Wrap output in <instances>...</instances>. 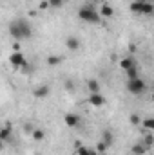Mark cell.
<instances>
[{
    "mask_svg": "<svg viewBox=\"0 0 154 155\" xmlns=\"http://www.w3.org/2000/svg\"><path fill=\"white\" fill-rule=\"evenodd\" d=\"M87 103H89L91 107H94V108H100V107H103L107 101H105V97L102 96V92H98V94H89Z\"/></svg>",
    "mask_w": 154,
    "mask_h": 155,
    "instance_id": "8992f818",
    "label": "cell"
},
{
    "mask_svg": "<svg viewBox=\"0 0 154 155\" xmlns=\"http://www.w3.org/2000/svg\"><path fill=\"white\" fill-rule=\"evenodd\" d=\"M9 135H11V123H5V124L2 126V130H0V139H2V141H7Z\"/></svg>",
    "mask_w": 154,
    "mask_h": 155,
    "instance_id": "4fadbf2b",
    "label": "cell"
},
{
    "mask_svg": "<svg viewBox=\"0 0 154 155\" xmlns=\"http://www.w3.org/2000/svg\"><path fill=\"white\" fill-rule=\"evenodd\" d=\"M129 9L132 13H142V15H152L154 13V4L147 2V0H138V2H132L129 5Z\"/></svg>",
    "mask_w": 154,
    "mask_h": 155,
    "instance_id": "3957f363",
    "label": "cell"
},
{
    "mask_svg": "<svg viewBox=\"0 0 154 155\" xmlns=\"http://www.w3.org/2000/svg\"><path fill=\"white\" fill-rule=\"evenodd\" d=\"M31 137H33L37 143H40V141H44L45 134H44V130H33V132H31Z\"/></svg>",
    "mask_w": 154,
    "mask_h": 155,
    "instance_id": "d6986e66",
    "label": "cell"
},
{
    "mask_svg": "<svg viewBox=\"0 0 154 155\" xmlns=\"http://www.w3.org/2000/svg\"><path fill=\"white\" fill-rule=\"evenodd\" d=\"M65 87H67V88H75V85H73V81H65Z\"/></svg>",
    "mask_w": 154,
    "mask_h": 155,
    "instance_id": "4316f807",
    "label": "cell"
},
{
    "mask_svg": "<svg viewBox=\"0 0 154 155\" xmlns=\"http://www.w3.org/2000/svg\"><path fill=\"white\" fill-rule=\"evenodd\" d=\"M65 45H67L69 51H78V49H80V41H78V38H75V36H69V38L65 40Z\"/></svg>",
    "mask_w": 154,
    "mask_h": 155,
    "instance_id": "7c38bea8",
    "label": "cell"
},
{
    "mask_svg": "<svg viewBox=\"0 0 154 155\" xmlns=\"http://www.w3.org/2000/svg\"><path fill=\"white\" fill-rule=\"evenodd\" d=\"M102 141L107 144V146H111L113 144V141H114V137H113V132H109V130H105L103 134H102Z\"/></svg>",
    "mask_w": 154,
    "mask_h": 155,
    "instance_id": "e0dca14e",
    "label": "cell"
},
{
    "mask_svg": "<svg viewBox=\"0 0 154 155\" xmlns=\"http://www.w3.org/2000/svg\"><path fill=\"white\" fill-rule=\"evenodd\" d=\"M127 78H129V79L140 78V76H138V67H132V69H129V71H127Z\"/></svg>",
    "mask_w": 154,
    "mask_h": 155,
    "instance_id": "603a6c76",
    "label": "cell"
},
{
    "mask_svg": "<svg viewBox=\"0 0 154 155\" xmlns=\"http://www.w3.org/2000/svg\"><path fill=\"white\" fill-rule=\"evenodd\" d=\"M98 2H100V4H105V2H107V0H98Z\"/></svg>",
    "mask_w": 154,
    "mask_h": 155,
    "instance_id": "83f0119b",
    "label": "cell"
},
{
    "mask_svg": "<svg viewBox=\"0 0 154 155\" xmlns=\"http://www.w3.org/2000/svg\"><path fill=\"white\" fill-rule=\"evenodd\" d=\"M9 63L15 67V69H24L27 65V58L22 54V52H13L9 56Z\"/></svg>",
    "mask_w": 154,
    "mask_h": 155,
    "instance_id": "5b68a950",
    "label": "cell"
},
{
    "mask_svg": "<svg viewBox=\"0 0 154 155\" xmlns=\"http://www.w3.org/2000/svg\"><path fill=\"white\" fill-rule=\"evenodd\" d=\"M152 134H154V132H149V134L145 135V139H143V144H145L147 148H151V146L154 144V135H152Z\"/></svg>",
    "mask_w": 154,
    "mask_h": 155,
    "instance_id": "44dd1931",
    "label": "cell"
},
{
    "mask_svg": "<svg viewBox=\"0 0 154 155\" xmlns=\"http://www.w3.org/2000/svg\"><path fill=\"white\" fill-rule=\"evenodd\" d=\"M120 67L127 72L129 69H132V67H136V61L132 60V58H123V60H120Z\"/></svg>",
    "mask_w": 154,
    "mask_h": 155,
    "instance_id": "8fae6325",
    "label": "cell"
},
{
    "mask_svg": "<svg viewBox=\"0 0 154 155\" xmlns=\"http://www.w3.org/2000/svg\"><path fill=\"white\" fill-rule=\"evenodd\" d=\"M127 88H129L131 94L140 96L142 92H145L147 85H145V81H143L142 78H134V79H127Z\"/></svg>",
    "mask_w": 154,
    "mask_h": 155,
    "instance_id": "277c9868",
    "label": "cell"
},
{
    "mask_svg": "<svg viewBox=\"0 0 154 155\" xmlns=\"http://www.w3.org/2000/svg\"><path fill=\"white\" fill-rule=\"evenodd\" d=\"M152 101H154V92H152Z\"/></svg>",
    "mask_w": 154,
    "mask_h": 155,
    "instance_id": "f1b7e54d",
    "label": "cell"
},
{
    "mask_svg": "<svg viewBox=\"0 0 154 155\" xmlns=\"http://www.w3.org/2000/svg\"><path fill=\"white\" fill-rule=\"evenodd\" d=\"M35 97H45V96H49V87H38V88H35Z\"/></svg>",
    "mask_w": 154,
    "mask_h": 155,
    "instance_id": "9a60e30c",
    "label": "cell"
},
{
    "mask_svg": "<svg viewBox=\"0 0 154 155\" xmlns=\"http://www.w3.org/2000/svg\"><path fill=\"white\" fill-rule=\"evenodd\" d=\"M45 61H47V65H49V67H56V65H60L62 58H60V56H54V54H53V56H47V60H45Z\"/></svg>",
    "mask_w": 154,
    "mask_h": 155,
    "instance_id": "ac0fdd59",
    "label": "cell"
},
{
    "mask_svg": "<svg viewBox=\"0 0 154 155\" xmlns=\"http://www.w3.org/2000/svg\"><path fill=\"white\" fill-rule=\"evenodd\" d=\"M20 49H22L20 47V41H15L13 43V52H20Z\"/></svg>",
    "mask_w": 154,
    "mask_h": 155,
    "instance_id": "484cf974",
    "label": "cell"
},
{
    "mask_svg": "<svg viewBox=\"0 0 154 155\" xmlns=\"http://www.w3.org/2000/svg\"><path fill=\"white\" fill-rule=\"evenodd\" d=\"M49 4H51V7H62L65 4V0H49Z\"/></svg>",
    "mask_w": 154,
    "mask_h": 155,
    "instance_id": "d4e9b609",
    "label": "cell"
},
{
    "mask_svg": "<svg viewBox=\"0 0 154 155\" xmlns=\"http://www.w3.org/2000/svg\"><path fill=\"white\" fill-rule=\"evenodd\" d=\"M49 7H51L49 0H42V2L38 4V9H40V11H45V9H49Z\"/></svg>",
    "mask_w": 154,
    "mask_h": 155,
    "instance_id": "cb8c5ba5",
    "label": "cell"
},
{
    "mask_svg": "<svg viewBox=\"0 0 154 155\" xmlns=\"http://www.w3.org/2000/svg\"><path fill=\"white\" fill-rule=\"evenodd\" d=\"M76 155H100L96 148H87V146H76Z\"/></svg>",
    "mask_w": 154,
    "mask_h": 155,
    "instance_id": "30bf717a",
    "label": "cell"
},
{
    "mask_svg": "<svg viewBox=\"0 0 154 155\" xmlns=\"http://www.w3.org/2000/svg\"><path fill=\"white\" fill-rule=\"evenodd\" d=\"M9 29H11V35L15 36L16 41H18L20 38L31 36V25H29L26 20H15V22H11Z\"/></svg>",
    "mask_w": 154,
    "mask_h": 155,
    "instance_id": "7a4b0ae2",
    "label": "cell"
},
{
    "mask_svg": "<svg viewBox=\"0 0 154 155\" xmlns=\"http://www.w3.org/2000/svg\"><path fill=\"white\" fill-rule=\"evenodd\" d=\"M100 15H102V18H111V16H114V9H113V5L111 4H100Z\"/></svg>",
    "mask_w": 154,
    "mask_h": 155,
    "instance_id": "ba28073f",
    "label": "cell"
},
{
    "mask_svg": "<svg viewBox=\"0 0 154 155\" xmlns=\"http://www.w3.org/2000/svg\"><path fill=\"white\" fill-rule=\"evenodd\" d=\"M85 85H87V92H89V94H98V92L102 90L98 79H94V78H89V79L85 81Z\"/></svg>",
    "mask_w": 154,
    "mask_h": 155,
    "instance_id": "52a82bcc",
    "label": "cell"
},
{
    "mask_svg": "<svg viewBox=\"0 0 154 155\" xmlns=\"http://www.w3.org/2000/svg\"><path fill=\"white\" fill-rule=\"evenodd\" d=\"M78 18H80L82 22H87V24H100V22H102L100 11L94 9L91 4H87V5H83V7L78 9Z\"/></svg>",
    "mask_w": 154,
    "mask_h": 155,
    "instance_id": "6da1fadb",
    "label": "cell"
},
{
    "mask_svg": "<svg viewBox=\"0 0 154 155\" xmlns=\"http://www.w3.org/2000/svg\"><path fill=\"white\" fill-rule=\"evenodd\" d=\"M129 121H131V124H132V126H138V124H142V121H143V119L138 116V114H131V116H129Z\"/></svg>",
    "mask_w": 154,
    "mask_h": 155,
    "instance_id": "ffe728a7",
    "label": "cell"
},
{
    "mask_svg": "<svg viewBox=\"0 0 154 155\" xmlns=\"http://www.w3.org/2000/svg\"><path fill=\"white\" fill-rule=\"evenodd\" d=\"M142 126L147 130V132H154V117H147L142 121Z\"/></svg>",
    "mask_w": 154,
    "mask_h": 155,
    "instance_id": "2e32d148",
    "label": "cell"
},
{
    "mask_svg": "<svg viewBox=\"0 0 154 155\" xmlns=\"http://www.w3.org/2000/svg\"><path fill=\"white\" fill-rule=\"evenodd\" d=\"M152 18H154V13H152Z\"/></svg>",
    "mask_w": 154,
    "mask_h": 155,
    "instance_id": "f546056e",
    "label": "cell"
},
{
    "mask_svg": "<svg viewBox=\"0 0 154 155\" xmlns=\"http://www.w3.org/2000/svg\"><path fill=\"white\" fill-rule=\"evenodd\" d=\"M64 121H65V124H67V126H71V128H75V126L80 124V117H78L76 114H65Z\"/></svg>",
    "mask_w": 154,
    "mask_h": 155,
    "instance_id": "9c48e42d",
    "label": "cell"
},
{
    "mask_svg": "<svg viewBox=\"0 0 154 155\" xmlns=\"http://www.w3.org/2000/svg\"><path fill=\"white\" fill-rule=\"evenodd\" d=\"M94 148H96V152H98V153L102 155V153H105V150H107V148H109V146H107V144H105V143H103V141H100V143H98V144H96V146H94Z\"/></svg>",
    "mask_w": 154,
    "mask_h": 155,
    "instance_id": "7402d4cb",
    "label": "cell"
},
{
    "mask_svg": "<svg viewBox=\"0 0 154 155\" xmlns=\"http://www.w3.org/2000/svg\"><path fill=\"white\" fill-rule=\"evenodd\" d=\"M147 150H149V148H147L143 143H138V144H134V146L131 148V152H132L134 155H145V152H147Z\"/></svg>",
    "mask_w": 154,
    "mask_h": 155,
    "instance_id": "5bb4252c",
    "label": "cell"
}]
</instances>
